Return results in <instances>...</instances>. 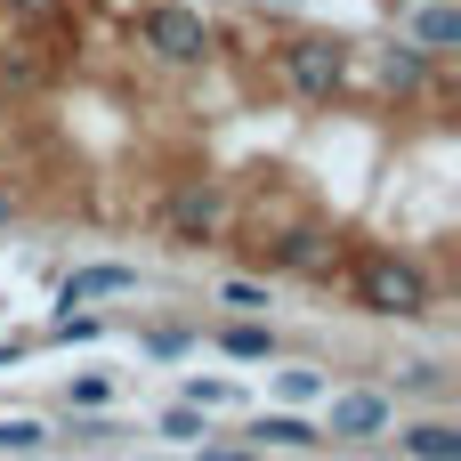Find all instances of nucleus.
Here are the masks:
<instances>
[{
  "label": "nucleus",
  "mask_w": 461,
  "mask_h": 461,
  "mask_svg": "<svg viewBox=\"0 0 461 461\" xmlns=\"http://www.w3.org/2000/svg\"><path fill=\"white\" fill-rule=\"evenodd\" d=\"M138 41H146L162 65H203V57H211V16L186 8V0H154V8L138 16Z\"/></svg>",
  "instance_id": "f257e3e1"
},
{
  "label": "nucleus",
  "mask_w": 461,
  "mask_h": 461,
  "mask_svg": "<svg viewBox=\"0 0 461 461\" xmlns=\"http://www.w3.org/2000/svg\"><path fill=\"white\" fill-rule=\"evenodd\" d=\"M284 81H292V97L332 105V97H340V81H348V49H340V41H324V32H300V41H284Z\"/></svg>",
  "instance_id": "f03ea898"
},
{
  "label": "nucleus",
  "mask_w": 461,
  "mask_h": 461,
  "mask_svg": "<svg viewBox=\"0 0 461 461\" xmlns=\"http://www.w3.org/2000/svg\"><path fill=\"white\" fill-rule=\"evenodd\" d=\"M357 300H365L373 316H421V308H429V276H421L413 259H389V251H381V259L357 267Z\"/></svg>",
  "instance_id": "7ed1b4c3"
},
{
  "label": "nucleus",
  "mask_w": 461,
  "mask_h": 461,
  "mask_svg": "<svg viewBox=\"0 0 461 461\" xmlns=\"http://www.w3.org/2000/svg\"><path fill=\"white\" fill-rule=\"evenodd\" d=\"M389 397H373V389H348V397H332V421H324V438H381L389 429Z\"/></svg>",
  "instance_id": "20e7f679"
},
{
  "label": "nucleus",
  "mask_w": 461,
  "mask_h": 461,
  "mask_svg": "<svg viewBox=\"0 0 461 461\" xmlns=\"http://www.w3.org/2000/svg\"><path fill=\"white\" fill-rule=\"evenodd\" d=\"M122 292H138V267L105 259V267H81V276H65L57 308H89V300H122Z\"/></svg>",
  "instance_id": "39448f33"
},
{
  "label": "nucleus",
  "mask_w": 461,
  "mask_h": 461,
  "mask_svg": "<svg viewBox=\"0 0 461 461\" xmlns=\"http://www.w3.org/2000/svg\"><path fill=\"white\" fill-rule=\"evenodd\" d=\"M170 235L178 243H211L219 235V194L211 186H178L170 194Z\"/></svg>",
  "instance_id": "423d86ee"
},
{
  "label": "nucleus",
  "mask_w": 461,
  "mask_h": 461,
  "mask_svg": "<svg viewBox=\"0 0 461 461\" xmlns=\"http://www.w3.org/2000/svg\"><path fill=\"white\" fill-rule=\"evenodd\" d=\"M405 454L413 461H461V421H413L405 429Z\"/></svg>",
  "instance_id": "0eeeda50"
},
{
  "label": "nucleus",
  "mask_w": 461,
  "mask_h": 461,
  "mask_svg": "<svg viewBox=\"0 0 461 461\" xmlns=\"http://www.w3.org/2000/svg\"><path fill=\"white\" fill-rule=\"evenodd\" d=\"M413 49H429V57H446V49H461V8H421L413 16Z\"/></svg>",
  "instance_id": "6e6552de"
},
{
  "label": "nucleus",
  "mask_w": 461,
  "mask_h": 461,
  "mask_svg": "<svg viewBox=\"0 0 461 461\" xmlns=\"http://www.w3.org/2000/svg\"><path fill=\"white\" fill-rule=\"evenodd\" d=\"M276 267H300V276H324V267H332V243H324L316 227H300V235H284V243H276Z\"/></svg>",
  "instance_id": "1a4fd4ad"
},
{
  "label": "nucleus",
  "mask_w": 461,
  "mask_h": 461,
  "mask_svg": "<svg viewBox=\"0 0 461 461\" xmlns=\"http://www.w3.org/2000/svg\"><path fill=\"white\" fill-rule=\"evenodd\" d=\"M251 438L259 446H324V429H308L300 413H251Z\"/></svg>",
  "instance_id": "9d476101"
},
{
  "label": "nucleus",
  "mask_w": 461,
  "mask_h": 461,
  "mask_svg": "<svg viewBox=\"0 0 461 461\" xmlns=\"http://www.w3.org/2000/svg\"><path fill=\"white\" fill-rule=\"evenodd\" d=\"M219 348H227L235 365H267V357H276V332H267V324H227Z\"/></svg>",
  "instance_id": "9b49d317"
},
{
  "label": "nucleus",
  "mask_w": 461,
  "mask_h": 461,
  "mask_svg": "<svg viewBox=\"0 0 461 461\" xmlns=\"http://www.w3.org/2000/svg\"><path fill=\"white\" fill-rule=\"evenodd\" d=\"M421 73H429V49H413V41H397V49L381 57V81H389V89H421Z\"/></svg>",
  "instance_id": "f8f14e48"
},
{
  "label": "nucleus",
  "mask_w": 461,
  "mask_h": 461,
  "mask_svg": "<svg viewBox=\"0 0 461 461\" xmlns=\"http://www.w3.org/2000/svg\"><path fill=\"white\" fill-rule=\"evenodd\" d=\"M162 438H178V446H203V438H211L203 405H170V413H162Z\"/></svg>",
  "instance_id": "ddd939ff"
},
{
  "label": "nucleus",
  "mask_w": 461,
  "mask_h": 461,
  "mask_svg": "<svg viewBox=\"0 0 461 461\" xmlns=\"http://www.w3.org/2000/svg\"><path fill=\"white\" fill-rule=\"evenodd\" d=\"M32 446H49V429H41V421H24V413H16V421H0V454H32Z\"/></svg>",
  "instance_id": "4468645a"
},
{
  "label": "nucleus",
  "mask_w": 461,
  "mask_h": 461,
  "mask_svg": "<svg viewBox=\"0 0 461 461\" xmlns=\"http://www.w3.org/2000/svg\"><path fill=\"white\" fill-rule=\"evenodd\" d=\"M276 397H284V405H308V397H324V381H316V373H284Z\"/></svg>",
  "instance_id": "2eb2a0df"
},
{
  "label": "nucleus",
  "mask_w": 461,
  "mask_h": 461,
  "mask_svg": "<svg viewBox=\"0 0 461 461\" xmlns=\"http://www.w3.org/2000/svg\"><path fill=\"white\" fill-rule=\"evenodd\" d=\"M227 397H235L227 381H186V405H203V413H211V405H227Z\"/></svg>",
  "instance_id": "dca6fc26"
},
{
  "label": "nucleus",
  "mask_w": 461,
  "mask_h": 461,
  "mask_svg": "<svg viewBox=\"0 0 461 461\" xmlns=\"http://www.w3.org/2000/svg\"><path fill=\"white\" fill-rule=\"evenodd\" d=\"M219 300H227V308H267V292H259V284H219Z\"/></svg>",
  "instance_id": "f3484780"
},
{
  "label": "nucleus",
  "mask_w": 461,
  "mask_h": 461,
  "mask_svg": "<svg viewBox=\"0 0 461 461\" xmlns=\"http://www.w3.org/2000/svg\"><path fill=\"white\" fill-rule=\"evenodd\" d=\"M57 340H97V316H73V308H65V316H57Z\"/></svg>",
  "instance_id": "a211bd4d"
},
{
  "label": "nucleus",
  "mask_w": 461,
  "mask_h": 461,
  "mask_svg": "<svg viewBox=\"0 0 461 461\" xmlns=\"http://www.w3.org/2000/svg\"><path fill=\"white\" fill-rule=\"evenodd\" d=\"M194 461H259V454H235V446H203Z\"/></svg>",
  "instance_id": "6ab92c4d"
},
{
  "label": "nucleus",
  "mask_w": 461,
  "mask_h": 461,
  "mask_svg": "<svg viewBox=\"0 0 461 461\" xmlns=\"http://www.w3.org/2000/svg\"><path fill=\"white\" fill-rule=\"evenodd\" d=\"M0 227H8V186H0Z\"/></svg>",
  "instance_id": "aec40b11"
}]
</instances>
